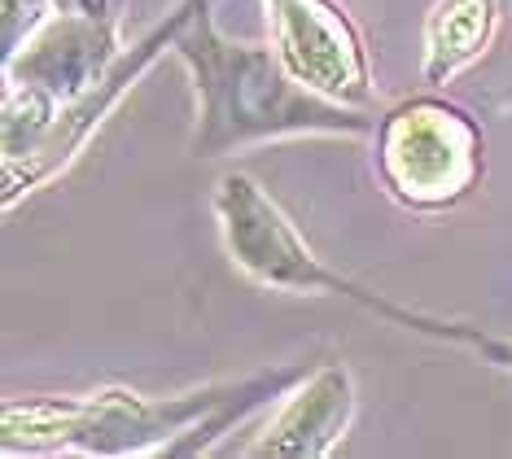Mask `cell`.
I'll use <instances>...</instances> for the list:
<instances>
[{
	"label": "cell",
	"mask_w": 512,
	"mask_h": 459,
	"mask_svg": "<svg viewBox=\"0 0 512 459\" xmlns=\"http://www.w3.org/2000/svg\"><path fill=\"white\" fill-rule=\"evenodd\" d=\"M307 368H267L241 381H211L184 394H136L123 385L71 398H9L5 455H202L219 433L285 398Z\"/></svg>",
	"instance_id": "obj_1"
},
{
	"label": "cell",
	"mask_w": 512,
	"mask_h": 459,
	"mask_svg": "<svg viewBox=\"0 0 512 459\" xmlns=\"http://www.w3.org/2000/svg\"><path fill=\"white\" fill-rule=\"evenodd\" d=\"M171 53L197 88V158H224L285 136H372L377 119L302 84L276 44H246L219 31L215 0H184Z\"/></svg>",
	"instance_id": "obj_2"
},
{
	"label": "cell",
	"mask_w": 512,
	"mask_h": 459,
	"mask_svg": "<svg viewBox=\"0 0 512 459\" xmlns=\"http://www.w3.org/2000/svg\"><path fill=\"white\" fill-rule=\"evenodd\" d=\"M215 215H219V237H224L232 267H237L241 276H250L254 285L276 289V293H329V298H346V302L364 306L368 315L399 324L407 333L434 337L442 346H460V350H469V355L482 350V341H486L482 328L412 311V306H399V302L381 298V293H372L368 285H359V280L333 272L307 245V237H302L298 223L281 210V202H276L259 180H250L246 171L219 175Z\"/></svg>",
	"instance_id": "obj_3"
},
{
	"label": "cell",
	"mask_w": 512,
	"mask_h": 459,
	"mask_svg": "<svg viewBox=\"0 0 512 459\" xmlns=\"http://www.w3.org/2000/svg\"><path fill=\"white\" fill-rule=\"evenodd\" d=\"M377 175L403 210H451L482 184L486 145L469 110L442 97H407L377 119Z\"/></svg>",
	"instance_id": "obj_4"
},
{
	"label": "cell",
	"mask_w": 512,
	"mask_h": 459,
	"mask_svg": "<svg viewBox=\"0 0 512 459\" xmlns=\"http://www.w3.org/2000/svg\"><path fill=\"white\" fill-rule=\"evenodd\" d=\"M272 44L302 84L346 105L372 101L368 44L342 0H263Z\"/></svg>",
	"instance_id": "obj_5"
},
{
	"label": "cell",
	"mask_w": 512,
	"mask_h": 459,
	"mask_svg": "<svg viewBox=\"0 0 512 459\" xmlns=\"http://www.w3.org/2000/svg\"><path fill=\"white\" fill-rule=\"evenodd\" d=\"M180 18H184V5L167 22H158L145 40H136L132 49H123L119 57H114V66L84 92V97L66 101L62 114H57V123H53V132L44 136L27 158L5 162V206H18L27 193H36V188H44L49 180H57V175L71 167V162L79 158V149H84L88 140L97 136V127L106 123V114L123 101V92L132 88L162 53H171V40H176V31H180Z\"/></svg>",
	"instance_id": "obj_6"
},
{
	"label": "cell",
	"mask_w": 512,
	"mask_h": 459,
	"mask_svg": "<svg viewBox=\"0 0 512 459\" xmlns=\"http://www.w3.org/2000/svg\"><path fill=\"white\" fill-rule=\"evenodd\" d=\"M123 53L119 18L57 9L44 27L5 62V84H31L57 105L84 97Z\"/></svg>",
	"instance_id": "obj_7"
},
{
	"label": "cell",
	"mask_w": 512,
	"mask_h": 459,
	"mask_svg": "<svg viewBox=\"0 0 512 459\" xmlns=\"http://www.w3.org/2000/svg\"><path fill=\"white\" fill-rule=\"evenodd\" d=\"M359 411L355 376L346 363H320L316 372H307L294 390L285 394L281 411L259 429V438L241 446V455L254 459H324L337 451V442L346 438Z\"/></svg>",
	"instance_id": "obj_8"
},
{
	"label": "cell",
	"mask_w": 512,
	"mask_h": 459,
	"mask_svg": "<svg viewBox=\"0 0 512 459\" xmlns=\"http://www.w3.org/2000/svg\"><path fill=\"white\" fill-rule=\"evenodd\" d=\"M499 27V0H434L425 18V62L429 88L451 84L486 57Z\"/></svg>",
	"instance_id": "obj_9"
},
{
	"label": "cell",
	"mask_w": 512,
	"mask_h": 459,
	"mask_svg": "<svg viewBox=\"0 0 512 459\" xmlns=\"http://www.w3.org/2000/svg\"><path fill=\"white\" fill-rule=\"evenodd\" d=\"M57 0H5V27H0V62H9L22 44L53 18Z\"/></svg>",
	"instance_id": "obj_10"
},
{
	"label": "cell",
	"mask_w": 512,
	"mask_h": 459,
	"mask_svg": "<svg viewBox=\"0 0 512 459\" xmlns=\"http://www.w3.org/2000/svg\"><path fill=\"white\" fill-rule=\"evenodd\" d=\"M477 359H482V363H491V368H504V372H512V337H491V333H486L482 350H477Z\"/></svg>",
	"instance_id": "obj_11"
},
{
	"label": "cell",
	"mask_w": 512,
	"mask_h": 459,
	"mask_svg": "<svg viewBox=\"0 0 512 459\" xmlns=\"http://www.w3.org/2000/svg\"><path fill=\"white\" fill-rule=\"evenodd\" d=\"M57 9H75V14H97V18H119L114 0H57Z\"/></svg>",
	"instance_id": "obj_12"
}]
</instances>
